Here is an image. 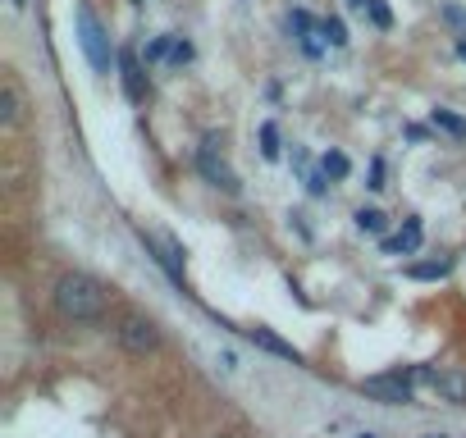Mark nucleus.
<instances>
[{
  "mask_svg": "<svg viewBox=\"0 0 466 438\" xmlns=\"http://www.w3.org/2000/svg\"><path fill=\"white\" fill-rule=\"evenodd\" d=\"M352 219H357V229H361V234H375V238H380V234H384V224H389V214H384V210H375V205H361Z\"/></svg>",
  "mask_w": 466,
  "mask_h": 438,
  "instance_id": "nucleus-13",
  "label": "nucleus"
},
{
  "mask_svg": "<svg viewBox=\"0 0 466 438\" xmlns=\"http://www.w3.org/2000/svg\"><path fill=\"white\" fill-rule=\"evenodd\" d=\"M357 438H380V433H357Z\"/></svg>",
  "mask_w": 466,
  "mask_h": 438,
  "instance_id": "nucleus-29",
  "label": "nucleus"
},
{
  "mask_svg": "<svg viewBox=\"0 0 466 438\" xmlns=\"http://www.w3.org/2000/svg\"><path fill=\"white\" fill-rule=\"evenodd\" d=\"M366 15H370V24H375V28H393V15H389V5H384V0H370V5H366Z\"/></svg>",
  "mask_w": 466,
  "mask_h": 438,
  "instance_id": "nucleus-20",
  "label": "nucleus"
},
{
  "mask_svg": "<svg viewBox=\"0 0 466 438\" xmlns=\"http://www.w3.org/2000/svg\"><path fill=\"white\" fill-rule=\"evenodd\" d=\"M74 24H78V46H83L87 65H92L96 74H110V65H115V51H110V37H106L101 19L92 15V5H78Z\"/></svg>",
  "mask_w": 466,
  "mask_h": 438,
  "instance_id": "nucleus-2",
  "label": "nucleus"
},
{
  "mask_svg": "<svg viewBox=\"0 0 466 438\" xmlns=\"http://www.w3.org/2000/svg\"><path fill=\"white\" fill-rule=\"evenodd\" d=\"M197 169H201V178L210 183V187H219V192H243V183H238V174L228 169V160L215 151V142H201L197 146Z\"/></svg>",
  "mask_w": 466,
  "mask_h": 438,
  "instance_id": "nucleus-5",
  "label": "nucleus"
},
{
  "mask_svg": "<svg viewBox=\"0 0 466 438\" xmlns=\"http://www.w3.org/2000/svg\"><path fill=\"white\" fill-rule=\"evenodd\" d=\"M457 55H461V60H466V42H457Z\"/></svg>",
  "mask_w": 466,
  "mask_h": 438,
  "instance_id": "nucleus-25",
  "label": "nucleus"
},
{
  "mask_svg": "<svg viewBox=\"0 0 466 438\" xmlns=\"http://www.w3.org/2000/svg\"><path fill=\"white\" fill-rule=\"evenodd\" d=\"M420 438H448V433H420Z\"/></svg>",
  "mask_w": 466,
  "mask_h": 438,
  "instance_id": "nucleus-27",
  "label": "nucleus"
},
{
  "mask_svg": "<svg viewBox=\"0 0 466 438\" xmlns=\"http://www.w3.org/2000/svg\"><path fill=\"white\" fill-rule=\"evenodd\" d=\"M10 10H24V0H10Z\"/></svg>",
  "mask_w": 466,
  "mask_h": 438,
  "instance_id": "nucleus-26",
  "label": "nucleus"
},
{
  "mask_svg": "<svg viewBox=\"0 0 466 438\" xmlns=\"http://www.w3.org/2000/svg\"><path fill=\"white\" fill-rule=\"evenodd\" d=\"M320 37H325L329 46H348V24H343L339 15H329V19L320 24Z\"/></svg>",
  "mask_w": 466,
  "mask_h": 438,
  "instance_id": "nucleus-17",
  "label": "nucleus"
},
{
  "mask_svg": "<svg viewBox=\"0 0 466 438\" xmlns=\"http://www.w3.org/2000/svg\"><path fill=\"white\" fill-rule=\"evenodd\" d=\"M174 42H178V37H156V42H147V65L169 60V55H174Z\"/></svg>",
  "mask_w": 466,
  "mask_h": 438,
  "instance_id": "nucleus-19",
  "label": "nucleus"
},
{
  "mask_svg": "<svg viewBox=\"0 0 466 438\" xmlns=\"http://www.w3.org/2000/svg\"><path fill=\"white\" fill-rule=\"evenodd\" d=\"M325 183H329V174L320 169V174H311V178H307V192H311V196H325Z\"/></svg>",
  "mask_w": 466,
  "mask_h": 438,
  "instance_id": "nucleus-22",
  "label": "nucleus"
},
{
  "mask_svg": "<svg viewBox=\"0 0 466 438\" xmlns=\"http://www.w3.org/2000/svg\"><path fill=\"white\" fill-rule=\"evenodd\" d=\"M366 187H375V192L384 187V160H370V183Z\"/></svg>",
  "mask_w": 466,
  "mask_h": 438,
  "instance_id": "nucleus-23",
  "label": "nucleus"
},
{
  "mask_svg": "<svg viewBox=\"0 0 466 438\" xmlns=\"http://www.w3.org/2000/svg\"><path fill=\"white\" fill-rule=\"evenodd\" d=\"M320 169H325L329 178H348V174H352V160H348L343 151H325V155H320Z\"/></svg>",
  "mask_w": 466,
  "mask_h": 438,
  "instance_id": "nucleus-16",
  "label": "nucleus"
},
{
  "mask_svg": "<svg viewBox=\"0 0 466 438\" xmlns=\"http://www.w3.org/2000/svg\"><path fill=\"white\" fill-rule=\"evenodd\" d=\"M261 155H266V160H279V128H275L270 119L261 124Z\"/></svg>",
  "mask_w": 466,
  "mask_h": 438,
  "instance_id": "nucleus-18",
  "label": "nucleus"
},
{
  "mask_svg": "<svg viewBox=\"0 0 466 438\" xmlns=\"http://www.w3.org/2000/svg\"><path fill=\"white\" fill-rule=\"evenodd\" d=\"M448 270H452V261H448V256H439V261H420V265H411L407 274L430 284V279H448Z\"/></svg>",
  "mask_w": 466,
  "mask_h": 438,
  "instance_id": "nucleus-15",
  "label": "nucleus"
},
{
  "mask_svg": "<svg viewBox=\"0 0 466 438\" xmlns=\"http://www.w3.org/2000/svg\"><path fill=\"white\" fill-rule=\"evenodd\" d=\"M293 28L302 33V51H307V55H320L325 42H320V28H316V19H311L307 10H293Z\"/></svg>",
  "mask_w": 466,
  "mask_h": 438,
  "instance_id": "nucleus-11",
  "label": "nucleus"
},
{
  "mask_svg": "<svg viewBox=\"0 0 466 438\" xmlns=\"http://www.w3.org/2000/svg\"><path fill=\"white\" fill-rule=\"evenodd\" d=\"M420 219H402V229L393 234V238H384L380 247H384V256H411V252H420Z\"/></svg>",
  "mask_w": 466,
  "mask_h": 438,
  "instance_id": "nucleus-9",
  "label": "nucleus"
},
{
  "mask_svg": "<svg viewBox=\"0 0 466 438\" xmlns=\"http://www.w3.org/2000/svg\"><path fill=\"white\" fill-rule=\"evenodd\" d=\"M243 333H248V338H252L261 352H270V356H279V361H293V365H302V352H298L293 343H284L279 333H270V329H261V324H257V329H243Z\"/></svg>",
  "mask_w": 466,
  "mask_h": 438,
  "instance_id": "nucleus-10",
  "label": "nucleus"
},
{
  "mask_svg": "<svg viewBox=\"0 0 466 438\" xmlns=\"http://www.w3.org/2000/svg\"><path fill=\"white\" fill-rule=\"evenodd\" d=\"M133 5H142V0H133Z\"/></svg>",
  "mask_w": 466,
  "mask_h": 438,
  "instance_id": "nucleus-30",
  "label": "nucleus"
},
{
  "mask_svg": "<svg viewBox=\"0 0 466 438\" xmlns=\"http://www.w3.org/2000/svg\"><path fill=\"white\" fill-rule=\"evenodd\" d=\"M357 393H366V397H375V402H384V406H407V402H411V383L402 379V370H393V374H370V379L357 383Z\"/></svg>",
  "mask_w": 466,
  "mask_h": 438,
  "instance_id": "nucleus-6",
  "label": "nucleus"
},
{
  "mask_svg": "<svg viewBox=\"0 0 466 438\" xmlns=\"http://www.w3.org/2000/svg\"><path fill=\"white\" fill-rule=\"evenodd\" d=\"M119 343H124V352H133V356H147V352H156L160 347V329H156V320L151 315H142V311H128V315H119Z\"/></svg>",
  "mask_w": 466,
  "mask_h": 438,
  "instance_id": "nucleus-4",
  "label": "nucleus"
},
{
  "mask_svg": "<svg viewBox=\"0 0 466 438\" xmlns=\"http://www.w3.org/2000/svg\"><path fill=\"white\" fill-rule=\"evenodd\" d=\"M192 60V42H174V55H169V65H187Z\"/></svg>",
  "mask_w": 466,
  "mask_h": 438,
  "instance_id": "nucleus-21",
  "label": "nucleus"
},
{
  "mask_svg": "<svg viewBox=\"0 0 466 438\" xmlns=\"http://www.w3.org/2000/svg\"><path fill=\"white\" fill-rule=\"evenodd\" d=\"M430 119H434V128H443L448 137H466V119H461L457 110H443V105H439V110H430Z\"/></svg>",
  "mask_w": 466,
  "mask_h": 438,
  "instance_id": "nucleus-14",
  "label": "nucleus"
},
{
  "mask_svg": "<svg viewBox=\"0 0 466 438\" xmlns=\"http://www.w3.org/2000/svg\"><path fill=\"white\" fill-rule=\"evenodd\" d=\"M119 78H124V96L133 105H142L147 101V78H142V65H137V51L133 46L119 51Z\"/></svg>",
  "mask_w": 466,
  "mask_h": 438,
  "instance_id": "nucleus-8",
  "label": "nucleus"
},
{
  "mask_svg": "<svg viewBox=\"0 0 466 438\" xmlns=\"http://www.w3.org/2000/svg\"><path fill=\"white\" fill-rule=\"evenodd\" d=\"M402 379L407 383H425V388H434L443 402H452V406H466V374L461 370H430V365H407L402 370Z\"/></svg>",
  "mask_w": 466,
  "mask_h": 438,
  "instance_id": "nucleus-3",
  "label": "nucleus"
},
{
  "mask_svg": "<svg viewBox=\"0 0 466 438\" xmlns=\"http://www.w3.org/2000/svg\"><path fill=\"white\" fill-rule=\"evenodd\" d=\"M56 311L65 320H74V324H92V320L106 315V288L92 274H83V270L60 274V284H56Z\"/></svg>",
  "mask_w": 466,
  "mask_h": 438,
  "instance_id": "nucleus-1",
  "label": "nucleus"
},
{
  "mask_svg": "<svg viewBox=\"0 0 466 438\" xmlns=\"http://www.w3.org/2000/svg\"><path fill=\"white\" fill-rule=\"evenodd\" d=\"M215 438H238V433H215Z\"/></svg>",
  "mask_w": 466,
  "mask_h": 438,
  "instance_id": "nucleus-28",
  "label": "nucleus"
},
{
  "mask_svg": "<svg viewBox=\"0 0 466 438\" xmlns=\"http://www.w3.org/2000/svg\"><path fill=\"white\" fill-rule=\"evenodd\" d=\"M439 19L457 33V42H466V5H457V0H443V5H439Z\"/></svg>",
  "mask_w": 466,
  "mask_h": 438,
  "instance_id": "nucleus-12",
  "label": "nucleus"
},
{
  "mask_svg": "<svg viewBox=\"0 0 466 438\" xmlns=\"http://www.w3.org/2000/svg\"><path fill=\"white\" fill-rule=\"evenodd\" d=\"M348 5H352V10H361V15H366V5H370V0H348Z\"/></svg>",
  "mask_w": 466,
  "mask_h": 438,
  "instance_id": "nucleus-24",
  "label": "nucleus"
},
{
  "mask_svg": "<svg viewBox=\"0 0 466 438\" xmlns=\"http://www.w3.org/2000/svg\"><path fill=\"white\" fill-rule=\"evenodd\" d=\"M24 110H28V101H24L19 78H15V74H0V124L19 128V124H24Z\"/></svg>",
  "mask_w": 466,
  "mask_h": 438,
  "instance_id": "nucleus-7",
  "label": "nucleus"
}]
</instances>
